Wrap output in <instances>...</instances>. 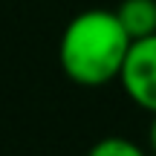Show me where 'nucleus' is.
Returning a JSON list of instances; mask_svg holds the SVG:
<instances>
[{
	"instance_id": "f257e3e1",
	"label": "nucleus",
	"mask_w": 156,
	"mask_h": 156,
	"mask_svg": "<svg viewBox=\"0 0 156 156\" xmlns=\"http://www.w3.org/2000/svg\"><path fill=\"white\" fill-rule=\"evenodd\" d=\"M133 38L122 26L116 9H84L64 26L58 41V64L78 87H104L119 81Z\"/></svg>"
},
{
	"instance_id": "f03ea898",
	"label": "nucleus",
	"mask_w": 156,
	"mask_h": 156,
	"mask_svg": "<svg viewBox=\"0 0 156 156\" xmlns=\"http://www.w3.org/2000/svg\"><path fill=\"white\" fill-rule=\"evenodd\" d=\"M119 84L136 107L147 110L151 116L156 113V35L130 44Z\"/></svg>"
},
{
	"instance_id": "20e7f679",
	"label": "nucleus",
	"mask_w": 156,
	"mask_h": 156,
	"mask_svg": "<svg viewBox=\"0 0 156 156\" xmlns=\"http://www.w3.org/2000/svg\"><path fill=\"white\" fill-rule=\"evenodd\" d=\"M87 156H147V151L127 136H104L87 151Z\"/></svg>"
},
{
	"instance_id": "39448f33",
	"label": "nucleus",
	"mask_w": 156,
	"mask_h": 156,
	"mask_svg": "<svg viewBox=\"0 0 156 156\" xmlns=\"http://www.w3.org/2000/svg\"><path fill=\"white\" fill-rule=\"evenodd\" d=\"M147 145H151V153L156 156V113L151 119V127H147Z\"/></svg>"
},
{
	"instance_id": "7ed1b4c3",
	"label": "nucleus",
	"mask_w": 156,
	"mask_h": 156,
	"mask_svg": "<svg viewBox=\"0 0 156 156\" xmlns=\"http://www.w3.org/2000/svg\"><path fill=\"white\" fill-rule=\"evenodd\" d=\"M116 15L133 41L156 35V0H122Z\"/></svg>"
}]
</instances>
